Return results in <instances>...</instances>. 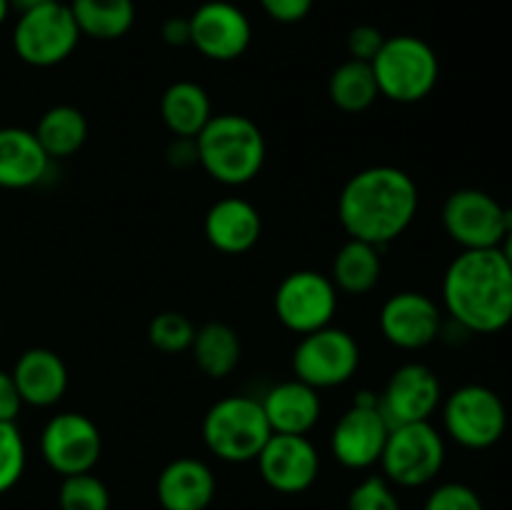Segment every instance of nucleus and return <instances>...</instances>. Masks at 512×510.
I'll use <instances>...</instances> for the list:
<instances>
[{
  "label": "nucleus",
  "instance_id": "b1692460",
  "mask_svg": "<svg viewBox=\"0 0 512 510\" xmlns=\"http://www.w3.org/2000/svg\"><path fill=\"white\" fill-rule=\"evenodd\" d=\"M383 275V260L380 248L363 243V240L350 238L333 258V273L330 280L338 288V293L365 295L380 283Z\"/></svg>",
  "mask_w": 512,
  "mask_h": 510
},
{
  "label": "nucleus",
  "instance_id": "f257e3e1",
  "mask_svg": "<svg viewBox=\"0 0 512 510\" xmlns=\"http://www.w3.org/2000/svg\"><path fill=\"white\" fill-rule=\"evenodd\" d=\"M418 205V185L405 170L395 165H373L343 185L338 218L350 238L383 250L410 228Z\"/></svg>",
  "mask_w": 512,
  "mask_h": 510
},
{
  "label": "nucleus",
  "instance_id": "bb28decb",
  "mask_svg": "<svg viewBox=\"0 0 512 510\" xmlns=\"http://www.w3.org/2000/svg\"><path fill=\"white\" fill-rule=\"evenodd\" d=\"M70 13L80 35L93 40H118L135 25L133 0H73Z\"/></svg>",
  "mask_w": 512,
  "mask_h": 510
},
{
  "label": "nucleus",
  "instance_id": "58836bf2",
  "mask_svg": "<svg viewBox=\"0 0 512 510\" xmlns=\"http://www.w3.org/2000/svg\"><path fill=\"white\" fill-rule=\"evenodd\" d=\"M45 3H53V0H10V8H15L18 13H25V10L40 8Z\"/></svg>",
  "mask_w": 512,
  "mask_h": 510
},
{
  "label": "nucleus",
  "instance_id": "39448f33",
  "mask_svg": "<svg viewBox=\"0 0 512 510\" xmlns=\"http://www.w3.org/2000/svg\"><path fill=\"white\" fill-rule=\"evenodd\" d=\"M273 435L258 398L228 395L208 408L203 418L205 448L223 463H250Z\"/></svg>",
  "mask_w": 512,
  "mask_h": 510
},
{
  "label": "nucleus",
  "instance_id": "f704fd0d",
  "mask_svg": "<svg viewBox=\"0 0 512 510\" xmlns=\"http://www.w3.org/2000/svg\"><path fill=\"white\" fill-rule=\"evenodd\" d=\"M315 0H260V8L268 13V18L278 20V23H300L308 18L313 10Z\"/></svg>",
  "mask_w": 512,
  "mask_h": 510
},
{
  "label": "nucleus",
  "instance_id": "f8f14e48",
  "mask_svg": "<svg viewBox=\"0 0 512 510\" xmlns=\"http://www.w3.org/2000/svg\"><path fill=\"white\" fill-rule=\"evenodd\" d=\"M40 455L45 465L63 478L90 473L103 455V435L88 415L65 410L45 423L40 433Z\"/></svg>",
  "mask_w": 512,
  "mask_h": 510
},
{
  "label": "nucleus",
  "instance_id": "7c9ffc66",
  "mask_svg": "<svg viewBox=\"0 0 512 510\" xmlns=\"http://www.w3.org/2000/svg\"><path fill=\"white\" fill-rule=\"evenodd\" d=\"M28 453L25 440L15 423H0V495L13 490L23 478Z\"/></svg>",
  "mask_w": 512,
  "mask_h": 510
},
{
  "label": "nucleus",
  "instance_id": "1a4fd4ad",
  "mask_svg": "<svg viewBox=\"0 0 512 510\" xmlns=\"http://www.w3.org/2000/svg\"><path fill=\"white\" fill-rule=\"evenodd\" d=\"M360 365V345L348 330L325 328L303 335L293 350L295 378L310 388H338L355 375Z\"/></svg>",
  "mask_w": 512,
  "mask_h": 510
},
{
  "label": "nucleus",
  "instance_id": "9b49d317",
  "mask_svg": "<svg viewBox=\"0 0 512 510\" xmlns=\"http://www.w3.org/2000/svg\"><path fill=\"white\" fill-rule=\"evenodd\" d=\"M273 305L285 328L308 335L330 325L338 310V288L318 270H293L275 288Z\"/></svg>",
  "mask_w": 512,
  "mask_h": 510
},
{
  "label": "nucleus",
  "instance_id": "7ed1b4c3",
  "mask_svg": "<svg viewBox=\"0 0 512 510\" xmlns=\"http://www.w3.org/2000/svg\"><path fill=\"white\" fill-rule=\"evenodd\" d=\"M198 143V165L215 183L238 185L250 183L265 165V135L248 115L220 113L208 120Z\"/></svg>",
  "mask_w": 512,
  "mask_h": 510
},
{
  "label": "nucleus",
  "instance_id": "423d86ee",
  "mask_svg": "<svg viewBox=\"0 0 512 510\" xmlns=\"http://www.w3.org/2000/svg\"><path fill=\"white\" fill-rule=\"evenodd\" d=\"M383 475L400 488H423L433 483L445 465V440L438 428L423 423L393 425L380 455Z\"/></svg>",
  "mask_w": 512,
  "mask_h": 510
},
{
  "label": "nucleus",
  "instance_id": "473e14b6",
  "mask_svg": "<svg viewBox=\"0 0 512 510\" xmlns=\"http://www.w3.org/2000/svg\"><path fill=\"white\" fill-rule=\"evenodd\" d=\"M423 510H485V505L470 485L443 483L430 490Z\"/></svg>",
  "mask_w": 512,
  "mask_h": 510
},
{
  "label": "nucleus",
  "instance_id": "e433bc0d",
  "mask_svg": "<svg viewBox=\"0 0 512 510\" xmlns=\"http://www.w3.org/2000/svg\"><path fill=\"white\" fill-rule=\"evenodd\" d=\"M23 400H20L15 380L8 370H0V423H15Z\"/></svg>",
  "mask_w": 512,
  "mask_h": 510
},
{
  "label": "nucleus",
  "instance_id": "72a5a7b5",
  "mask_svg": "<svg viewBox=\"0 0 512 510\" xmlns=\"http://www.w3.org/2000/svg\"><path fill=\"white\" fill-rule=\"evenodd\" d=\"M385 43V35L380 33L375 25H355L350 33L345 35V48L353 60H363V63H373L375 55L380 53Z\"/></svg>",
  "mask_w": 512,
  "mask_h": 510
},
{
  "label": "nucleus",
  "instance_id": "cd10ccee",
  "mask_svg": "<svg viewBox=\"0 0 512 510\" xmlns=\"http://www.w3.org/2000/svg\"><path fill=\"white\" fill-rule=\"evenodd\" d=\"M328 95L333 105L343 113H363L380 98L378 83L370 63L345 60L333 70L328 80Z\"/></svg>",
  "mask_w": 512,
  "mask_h": 510
},
{
  "label": "nucleus",
  "instance_id": "9d476101",
  "mask_svg": "<svg viewBox=\"0 0 512 510\" xmlns=\"http://www.w3.org/2000/svg\"><path fill=\"white\" fill-rule=\"evenodd\" d=\"M390 423L380 413L378 393L360 390L330 433V450L343 468L368 470L380 463Z\"/></svg>",
  "mask_w": 512,
  "mask_h": 510
},
{
  "label": "nucleus",
  "instance_id": "a19ab883",
  "mask_svg": "<svg viewBox=\"0 0 512 510\" xmlns=\"http://www.w3.org/2000/svg\"><path fill=\"white\" fill-rule=\"evenodd\" d=\"M10 0H0V25L5 23V20H8V15H10Z\"/></svg>",
  "mask_w": 512,
  "mask_h": 510
},
{
  "label": "nucleus",
  "instance_id": "0eeeda50",
  "mask_svg": "<svg viewBox=\"0 0 512 510\" xmlns=\"http://www.w3.org/2000/svg\"><path fill=\"white\" fill-rule=\"evenodd\" d=\"M443 425L445 433L463 448L488 450L508 430V408L488 385H460L445 398Z\"/></svg>",
  "mask_w": 512,
  "mask_h": 510
},
{
  "label": "nucleus",
  "instance_id": "c756f323",
  "mask_svg": "<svg viewBox=\"0 0 512 510\" xmlns=\"http://www.w3.org/2000/svg\"><path fill=\"white\" fill-rule=\"evenodd\" d=\"M195 325L188 315L178 313V310H165L158 313L148 325V340L155 350L165 355L183 353L190 350L195 338Z\"/></svg>",
  "mask_w": 512,
  "mask_h": 510
},
{
  "label": "nucleus",
  "instance_id": "4be33fe9",
  "mask_svg": "<svg viewBox=\"0 0 512 510\" xmlns=\"http://www.w3.org/2000/svg\"><path fill=\"white\" fill-rule=\"evenodd\" d=\"M53 160L33 130L0 128V188L28 190L43 183Z\"/></svg>",
  "mask_w": 512,
  "mask_h": 510
},
{
  "label": "nucleus",
  "instance_id": "ddd939ff",
  "mask_svg": "<svg viewBox=\"0 0 512 510\" xmlns=\"http://www.w3.org/2000/svg\"><path fill=\"white\" fill-rule=\"evenodd\" d=\"M443 228L463 250L500 248L505 238V205L478 188H460L443 205Z\"/></svg>",
  "mask_w": 512,
  "mask_h": 510
},
{
  "label": "nucleus",
  "instance_id": "a211bd4d",
  "mask_svg": "<svg viewBox=\"0 0 512 510\" xmlns=\"http://www.w3.org/2000/svg\"><path fill=\"white\" fill-rule=\"evenodd\" d=\"M205 238L225 255H243L258 245L263 218L258 208L243 198H223L205 213Z\"/></svg>",
  "mask_w": 512,
  "mask_h": 510
},
{
  "label": "nucleus",
  "instance_id": "4c0bfd02",
  "mask_svg": "<svg viewBox=\"0 0 512 510\" xmlns=\"http://www.w3.org/2000/svg\"><path fill=\"white\" fill-rule=\"evenodd\" d=\"M160 35H163V40L170 45V48H183V45H190V20L180 18V15H173V18H168L163 23Z\"/></svg>",
  "mask_w": 512,
  "mask_h": 510
},
{
  "label": "nucleus",
  "instance_id": "f3484780",
  "mask_svg": "<svg viewBox=\"0 0 512 510\" xmlns=\"http://www.w3.org/2000/svg\"><path fill=\"white\" fill-rule=\"evenodd\" d=\"M443 310L430 295L418 290H403L380 308V333L400 350H420L440 338Z\"/></svg>",
  "mask_w": 512,
  "mask_h": 510
},
{
  "label": "nucleus",
  "instance_id": "aec40b11",
  "mask_svg": "<svg viewBox=\"0 0 512 510\" xmlns=\"http://www.w3.org/2000/svg\"><path fill=\"white\" fill-rule=\"evenodd\" d=\"M10 375L23 405L33 408H50L60 403L68 390V365L50 348H28L20 353Z\"/></svg>",
  "mask_w": 512,
  "mask_h": 510
},
{
  "label": "nucleus",
  "instance_id": "6ab92c4d",
  "mask_svg": "<svg viewBox=\"0 0 512 510\" xmlns=\"http://www.w3.org/2000/svg\"><path fill=\"white\" fill-rule=\"evenodd\" d=\"M215 475L198 458H175L160 470L155 495L163 510H208L215 498Z\"/></svg>",
  "mask_w": 512,
  "mask_h": 510
},
{
  "label": "nucleus",
  "instance_id": "5701e85b",
  "mask_svg": "<svg viewBox=\"0 0 512 510\" xmlns=\"http://www.w3.org/2000/svg\"><path fill=\"white\" fill-rule=\"evenodd\" d=\"M160 118L175 138H198L200 130L213 118L208 90L193 80L168 85L160 98Z\"/></svg>",
  "mask_w": 512,
  "mask_h": 510
},
{
  "label": "nucleus",
  "instance_id": "393cba45",
  "mask_svg": "<svg viewBox=\"0 0 512 510\" xmlns=\"http://www.w3.org/2000/svg\"><path fill=\"white\" fill-rule=\"evenodd\" d=\"M195 365L203 375L213 380H223L238 368L243 345H240L238 333L228 323H205L203 328L195 330L193 345H190Z\"/></svg>",
  "mask_w": 512,
  "mask_h": 510
},
{
  "label": "nucleus",
  "instance_id": "dca6fc26",
  "mask_svg": "<svg viewBox=\"0 0 512 510\" xmlns=\"http://www.w3.org/2000/svg\"><path fill=\"white\" fill-rule=\"evenodd\" d=\"M443 403V388L433 368L425 363H405L390 375L378 395L380 413L393 425L423 423Z\"/></svg>",
  "mask_w": 512,
  "mask_h": 510
},
{
  "label": "nucleus",
  "instance_id": "2eb2a0df",
  "mask_svg": "<svg viewBox=\"0 0 512 510\" xmlns=\"http://www.w3.org/2000/svg\"><path fill=\"white\" fill-rule=\"evenodd\" d=\"M260 478L283 495H298L318 480L320 455L308 435L273 433L255 458Z\"/></svg>",
  "mask_w": 512,
  "mask_h": 510
},
{
  "label": "nucleus",
  "instance_id": "412c9836",
  "mask_svg": "<svg viewBox=\"0 0 512 510\" xmlns=\"http://www.w3.org/2000/svg\"><path fill=\"white\" fill-rule=\"evenodd\" d=\"M260 405H263L270 430L283 435H308L323 413L318 390L298 378L273 385L265 398H260Z\"/></svg>",
  "mask_w": 512,
  "mask_h": 510
},
{
  "label": "nucleus",
  "instance_id": "79ce46f5",
  "mask_svg": "<svg viewBox=\"0 0 512 510\" xmlns=\"http://www.w3.org/2000/svg\"><path fill=\"white\" fill-rule=\"evenodd\" d=\"M0 333H3V323H0Z\"/></svg>",
  "mask_w": 512,
  "mask_h": 510
},
{
  "label": "nucleus",
  "instance_id": "a878e982",
  "mask_svg": "<svg viewBox=\"0 0 512 510\" xmlns=\"http://www.w3.org/2000/svg\"><path fill=\"white\" fill-rule=\"evenodd\" d=\"M33 133L50 160H65L88 140V120L75 105H53L40 115Z\"/></svg>",
  "mask_w": 512,
  "mask_h": 510
},
{
  "label": "nucleus",
  "instance_id": "c9c22d12",
  "mask_svg": "<svg viewBox=\"0 0 512 510\" xmlns=\"http://www.w3.org/2000/svg\"><path fill=\"white\" fill-rule=\"evenodd\" d=\"M165 160L175 170H188L198 165V143H195V138H175L173 135V140L165 148Z\"/></svg>",
  "mask_w": 512,
  "mask_h": 510
},
{
  "label": "nucleus",
  "instance_id": "ea45409f",
  "mask_svg": "<svg viewBox=\"0 0 512 510\" xmlns=\"http://www.w3.org/2000/svg\"><path fill=\"white\" fill-rule=\"evenodd\" d=\"M500 250H503L505 260H508V263L512 265V230H508V233H505L503 243H500Z\"/></svg>",
  "mask_w": 512,
  "mask_h": 510
},
{
  "label": "nucleus",
  "instance_id": "20e7f679",
  "mask_svg": "<svg viewBox=\"0 0 512 510\" xmlns=\"http://www.w3.org/2000/svg\"><path fill=\"white\" fill-rule=\"evenodd\" d=\"M380 98L413 105L428 98L440 80V60L433 45L418 35H393L370 63Z\"/></svg>",
  "mask_w": 512,
  "mask_h": 510
},
{
  "label": "nucleus",
  "instance_id": "4468645a",
  "mask_svg": "<svg viewBox=\"0 0 512 510\" xmlns=\"http://www.w3.org/2000/svg\"><path fill=\"white\" fill-rule=\"evenodd\" d=\"M190 45L215 63L238 60L253 40V28L243 10L230 0H208L190 15Z\"/></svg>",
  "mask_w": 512,
  "mask_h": 510
},
{
  "label": "nucleus",
  "instance_id": "2f4dec72",
  "mask_svg": "<svg viewBox=\"0 0 512 510\" xmlns=\"http://www.w3.org/2000/svg\"><path fill=\"white\" fill-rule=\"evenodd\" d=\"M348 510H400V500L385 475H368L350 490Z\"/></svg>",
  "mask_w": 512,
  "mask_h": 510
},
{
  "label": "nucleus",
  "instance_id": "6e6552de",
  "mask_svg": "<svg viewBox=\"0 0 512 510\" xmlns=\"http://www.w3.org/2000/svg\"><path fill=\"white\" fill-rule=\"evenodd\" d=\"M80 38L83 35L75 25L70 5L53 0L20 13L13 30V48L23 63L33 68H53L75 53Z\"/></svg>",
  "mask_w": 512,
  "mask_h": 510
},
{
  "label": "nucleus",
  "instance_id": "f03ea898",
  "mask_svg": "<svg viewBox=\"0 0 512 510\" xmlns=\"http://www.w3.org/2000/svg\"><path fill=\"white\" fill-rule=\"evenodd\" d=\"M448 318L470 335H493L512 323V265L503 250H463L443 275Z\"/></svg>",
  "mask_w": 512,
  "mask_h": 510
},
{
  "label": "nucleus",
  "instance_id": "c85d7f7f",
  "mask_svg": "<svg viewBox=\"0 0 512 510\" xmlns=\"http://www.w3.org/2000/svg\"><path fill=\"white\" fill-rule=\"evenodd\" d=\"M58 505L60 510H110V490L93 470L68 475L58 488Z\"/></svg>",
  "mask_w": 512,
  "mask_h": 510
}]
</instances>
